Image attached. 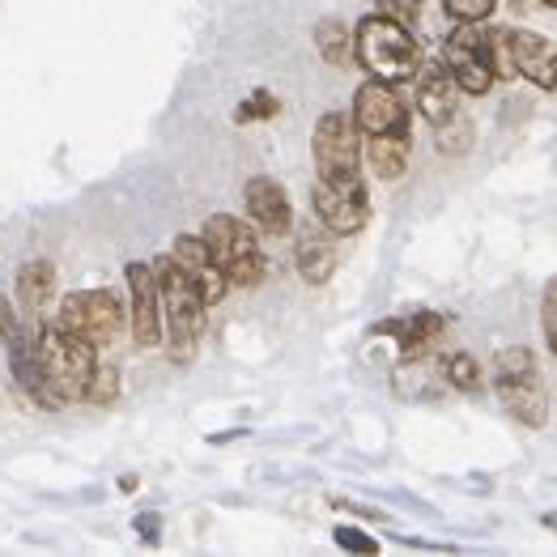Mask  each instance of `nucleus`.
I'll return each instance as SVG.
<instances>
[{"label":"nucleus","mask_w":557,"mask_h":557,"mask_svg":"<svg viewBox=\"0 0 557 557\" xmlns=\"http://www.w3.org/2000/svg\"><path fill=\"white\" fill-rule=\"evenodd\" d=\"M354 60L367 69V77H374V82L400 86V82H413V73L421 64V47L409 26H400V22L383 17V13H371L354 30Z\"/></svg>","instance_id":"nucleus-1"},{"label":"nucleus","mask_w":557,"mask_h":557,"mask_svg":"<svg viewBox=\"0 0 557 557\" xmlns=\"http://www.w3.org/2000/svg\"><path fill=\"white\" fill-rule=\"evenodd\" d=\"M153 277H158L162 336H166V345H171V358H175V362H191L196 341H200V332H205V311H209V302H205V294L196 289V281L187 277L171 256L153 260Z\"/></svg>","instance_id":"nucleus-2"},{"label":"nucleus","mask_w":557,"mask_h":557,"mask_svg":"<svg viewBox=\"0 0 557 557\" xmlns=\"http://www.w3.org/2000/svg\"><path fill=\"white\" fill-rule=\"evenodd\" d=\"M494 392H498V405L519 425L541 430L549 421V387H545V374H541L528 345L498 349V358H494Z\"/></svg>","instance_id":"nucleus-3"},{"label":"nucleus","mask_w":557,"mask_h":557,"mask_svg":"<svg viewBox=\"0 0 557 557\" xmlns=\"http://www.w3.org/2000/svg\"><path fill=\"white\" fill-rule=\"evenodd\" d=\"M35 349H39V367H44V374H47V387L60 396V405L82 400V396H86V383H90L94 362H98L90 341H82L77 332H69V327H60L51 320V324L39 327Z\"/></svg>","instance_id":"nucleus-4"},{"label":"nucleus","mask_w":557,"mask_h":557,"mask_svg":"<svg viewBox=\"0 0 557 557\" xmlns=\"http://www.w3.org/2000/svg\"><path fill=\"white\" fill-rule=\"evenodd\" d=\"M200 238L209 243L218 269L226 273L231 285H260V281H264V251H260V238H256V231H251L243 218L213 213V218L205 222Z\"/></svg>","instance_id":"nucleus-5"},{"label":"nucleus","mask_w":557,"mask_h":557,"mask_svg":"<svg viewBox=\"0 0 557 557\" xmlns=\"http://www.w3.org/2000/svg\"><path fill=\"white\" fill-rule=\"evenodd\" d=\"M362 133L354 128L349 115L341 111H327L315 124V137H311V153H315V171L324 184H354L362 180Z\"/></svg>","instance_id":"nucleus-6"},{"label":"nucleus","mask_w":557,"mask_h":557,"mask_svg":"<svg viewBox=\"0 0 557 557\" xmlns=\"http://www.w3.org/2000/svg\"><path fill=\"white\" fill-rule=\"evenodd\" d=\"M443 64L451 69L460 94H481L494 90V60H490V26L485 22H456V30L443 44Z\"/></svg>","instance_id":"nucleus-7"},{"label":"nucleus","mask_w":557,"mask_h":557,"mask_svg":"<svg viewBox=\"0 0 557 557\" xmlns=\"http://www.w3.org/2000/svg\"><path fill=\"white\" fill-rule=\"evenodd\" d=\"M55 324L77 332L82 341H90L98 349V345H111L124 332L128 315H124V307H120V298L111 289H77V294H69L60 302Z\"/></svg>","instance_id":"nucleus-8"},{"label":"nucleus","mask_w":557,"mask_h":557,"mask_svg":"<svg viewBox=\"0 0 557 557\" xmlns=\"http://www.w3.org/2000/svg\"><path fill=\"white\" fill-rule=\"evenodd\" d=\"M354 128L362 137H387V133L405 137L409 133V107L400 102L396 86L374 82V77L362 82L358 94H354Z\"/></svg>","instance_id":"nucleus-9"},{"label":"nucleus","mask_w":557,"mask_h":557,"mask_svg":"<svg viewBox=\"0 0 557 557\" xmlns=\"http://www.w3.org/2000/svg\"><path fill=\"white\" fill-rule=\"evenodd\" d=\"M311 205H315V218L327 234H358L371 218V200H367V184L354 180V184H315L311 191Z\"/></svg>","instance_id":"nucleus-10"},{"label":"nucleus","mask_w":557,"mask_h":557,"mask_svg":"<svg viewBox=\"0 0 557 557\" xmlns=\"http://www.w3.org/2000/svg\"><path fill=\"white\" fill-rule=\"evenodd\" d=\"M413 82H418V111L430 128L447 124L460 111V86H456L451 69L443 64V55L438 60H421Z\"/></svg>","instance_id":"nucleus-11"},{"label":"nucleus","mask_w":557,"mask_h":557,"mask_svg":"<svg viewBox=\"0 0 557 557\" xmlns=\"http://www.w3.org/2000/svg\"><path fill=\"white\" fill-rule=\"evenodd\" d=\"M128 289H133V341L140 349H153L162 341V298H158V277H153V264H128L124 269Z\"/></svg>","instance_id":"nucleus-12"},{"label":"nucleus","mask_w":557,"mask_h":557,"mask_svg":"<svg viewBox=\"0 0 557 557\" xmlns=\"http://www.w3.org/2000/svg\"><path fill=\"white\" fill-rule=\"evenodd\" d=\"M171 260L184 269L187 277L196 281V289L205 294V302H209V307L226 298L231 281H226L222 269H218V260H213V251H209V243H205L200 234H180V238L171 243Z\"/></svg>","instance_id":"nucleus-13"},{"label":"nucleus","mask_w":557,"mask_h":557,"mask_svg":"<svg viewBox=\"0 0 557 557\" xmlns=\"http://www.w3.org/2000/svg\"><path fill=\"white\" fill-rule=\"evenodd\" d=\"M515 77L532 82L536 90H557V47L536 30H507Z\"/></svg>","instance_id":"nucleus-14"},{"label":"nucleus","mask_w":557,"mask_h":557,"mask_svg":"<svg viewBox=\"0 0 557 557\" xmlns=\"http://www.w3.org/2000/svg\"><path fill=\"white\" fill-rule=\"evenodd\" d=\"M243 205H247V218L251 226H260L264 234H289L294 226V209H289V196L277 180L269 175H256L243 187Z\"/></svg>","instance_id":"nucleus-15"},{"label":"nucleus","mask_w":557,"mask_h":557,"mask_svg":"<svg viewBox=\"0 0 557 557\" xmlns=\"http://www.w3.org/2000/svg\"><path fill=\"white\" fill-rule=\"evenodd\" d=\"M371 332L374 336H396L400 358L405 362H421L438 345V336H443V315L438 311H413V315H400V320H383Z\"/></svg>","instance_id":"nucleus-16"},{"label":"nucleus","mask_w":557,"mask_h":557,"mask_svg":"<svg viewBox=\"0 0 557 557\" xmlns=\"http://www.w3.org/2000/svg\"><path fill=\"white\" fill-rule=\"evenodd\" d=\"M332 269H336V251L327 243V231H315V226L298 231V273H302V281L324 285L332 277Z\"/></svg>","instance_id":"nucleus-17"},{"label":"nucleus","mask_w":557,"mask_h":557,"mask_svg":"<svg viewBox=\"0 0 557 557\" xmlns=\"http://www.w3.org/2000/svg\"><path fill=\"white\" fill-rule=\"evenodd\" d=\"M409 133L405 137H396V133H387V137H367V162H371V171L379 180H405V171H409Z\"/></svg>","instance_id":"nucleus-18"},{"label":"nucleus","mask_w":557,"mask_h":557,"mask_svg":"<svg viewBox=\"0 0 557 557\" xmlns=\"http://www.w3.org/2000/svg\"><path fill=\"white\" fill-rule=\"evenodd\" d=\"M55 294V269L47 260H30L17 273V298L26 311H44V302Z\"/></svg>","instance_id":"nucleus-19"},{"label":"nucleus","mask_w":557,"mask_h":557,"mask_svg":"<svg viewBox=\"0 0 557 557\" xmlns=\"http://www.w3.org/2000/svg\"><path fill=\"white\" fill-rule=\"evenodd\" d=\"M315 47H320V55L327 64H349L354 60V35H349V26L341 17H324L315 26Z\"/></svg>","instance_id":"nucleus-20"},{"label":"nucleus","mask_w":557,"mask_h":557,"mask_svg":"<svg viewBox=\"0 0 557 557\" xmlns=\"http://www.w3.org/2000/svg\"><path fill=\"white\" fill-rule=\"evenodd\" d=\"M443 374H447V383L456 392H476L481 387V367H476V358L465 354V349H456V354L443 358Z\"/></svg>","instance_id":"nucleus-21"},{"label":"nucleus","mask_w":557,"mask_h":557,"mask_svg":"<svg viewBox=\"0 0 557 557\" xmlns=\"http://www.w3.org/2000/svg\"><path fill=\"white\" fill-rule=\"evenodd\" d=\"M120 396V371L115 367H107V362H94L90 371V383H86V396L82 400H90V405H111Z\"/></svg>","instance_id":"nucleus-22"},{"label":"nucleus","mask_w":557,"mask_h":557,"mask_svg":"<svg viewBox=\"0 0 557 557\" xmlns=\"http://www.w3.org/2000/svg\"><path fill=\"white\" fill-rule=\"evenodd\" d=\"M277 111H281V98H277V94L256 90L251 98H243V102H238L234 120H238V124H251V120H273Z\"/></svg>","instance_id":"nucleus-23"},{"label":"nucleus","mask_w":557,"mask_h":557,"mask_svg":"<svg viewBox=\"0 0 557 557\" xmlns=\"http://www.w3.org/2000/svg\"><path fill=\"white\" fill-rule=\"evenodd\" d=\"M434 133H438V145H443V153H468V140H472V124H468L460 111H456V115H451L447 124H438Z\"/></svg>","instance_id":"nucleus-24"},{"label":"nucleus","mask_w":557,"mask_h":557,"mask_svg":"<svg viewBox=\"0 0 557 557\" xmlns=\"http://www.w3.org/2000/svg\"><path fill=\"white\" fill-rule=\"evenodd\" d=\"M490 60H494V82H515V64H511V44H507V30H490Z\"/></svg>","instance_id":"nucleus-25"},{"label":"nucleus","mask_w":557,"mask_h":557,"mask_svg":"<svg viewBox=\"0 0 557 557\" xmlns=\"http://www.w3.org/2000/svg\"><path fill=\"white\" fill-rule=\"evenodd\" d=\"M332 541H336L341 549H349V554H362V557L379 554V541H374V536H367L362 528H349V523H341V528L332 532Z\"/></svg>","instance_id":"nucleus-26"},{"label":"nucleus","mask_w":557,"mask_h":557,"mask_svg":"<svg viewBox=\"0 0 557 557\" xmlns=\"http://www.w3.org/2000/svg\"><path fill=\"white\" fill-rule=\"evenodd\" d=\"M374 13H383V17H392V22L413 30L421 17V0H374Z\"/></svg>","instance_id":"nucleus-27"},{"label":"nucleus","mask_w":557,"mask_h":557,"mask_svg":"<svg viewBox=\"0 0 557 557\" xmlns=\"http://www.w3.org/2000/svg\"><path fill=\"white\" fill-rule=\"evenodd\" d=\"M498 0H443V9L451 13V22H485L494 13Z\"/></svg>","instance_id":"nucleus-28"},{"label":"nucleus","mask_w":557,"mask_h":557,"mask_svg":"<svg viewBox=\"0 0 557 557\" xmlns=\"http://www.w3.org/2000/svg\"><path fill=\"white\" fill-rule=\"evenodd\" d=\"M541 327H545V345L557 358V277L545 285V298H541Z\"/></svg>","instance_id":"nucleus-29"},{"label":"nucleus","mask_w":557,"mask_h":557,"mask_svg":"<svg viewBox=\"0 0 557 557\" xmlns=\"http://www.w3.org/2000/svg\"><path fill=\"white\" fill-rule=\"evenodd\" d=\"M140 536H149V541H158V523H153V515H140L137 519Z\"/></svg>","instance_id":"nucleus-30"},{"label":"nucleus","mask_w":557,"mask_h":557,"mask_svg":"<svg viewBox=\"0 0 557 557\" xmlns=\"http://www.w3.org/2000/svg\"><path fill=\"white\" fill-rule=\"evenodd\" d=\"M541 523H545L549 532H557V511H545V519H541Z\"/></svg>","instance_id":"nucleus-31"},{"label":"nucleus","mask_w":557,"mask_h":557,"mask_svg":"<svg viewBox=\"0 0 557 557\" xmlns=\"http://www.w3.org/2000/svg\"><path fill=\"white\" fill-rule=\"evenodd\" d=\"M541 4H545V9H557V0H541Z\"/></svg>","instance_id":"nucleus-32"}]
</instances>
